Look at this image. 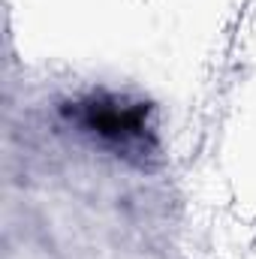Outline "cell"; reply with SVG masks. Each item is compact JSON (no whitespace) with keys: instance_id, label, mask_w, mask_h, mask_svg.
<instances>
[{"instance_id":"1","label":"cell","mask_w":256,"mask_h":259,"mask_svg":"<svg viewBox=\"0 0 256 259\" xmlns=\"http://www.w3.org/2000/svg\"><path fill=\"white\" fill-rule=\"evenodd\" d=\"M64 115L72 127L124 160L145 166L157 154L151 106L142 100H127L118 94H88L75 103H66Z\"/></svg>"}]
</instances>
